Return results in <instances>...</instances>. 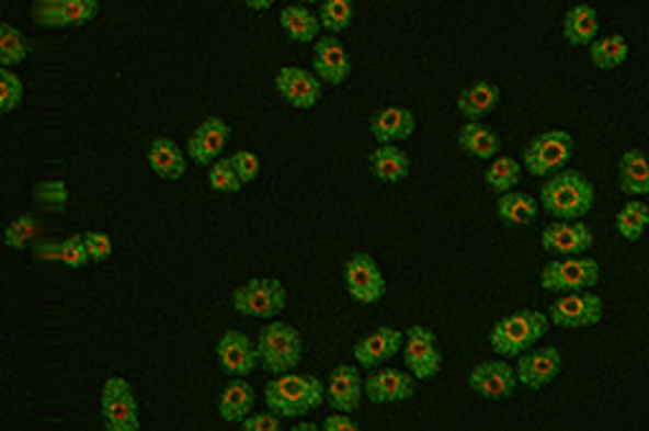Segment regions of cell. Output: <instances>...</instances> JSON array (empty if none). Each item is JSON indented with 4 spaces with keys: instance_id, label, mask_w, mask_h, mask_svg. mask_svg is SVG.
<instances>
[{
    "instance_id": "cell-1",
    "label": "cell",
    "mask_w": 649,
    "mask_h": 431,
    "mask_svg": "<svg viewBox=\"0 0 649 431\" xmlns=\"http://www.w3.org/2000/svg\"><path fill=\"white\" fill-rule=\"evenodd\" d=\"M538 201L554 222H583L594 208L596 189L581 170L566 168L543 181Z\"/></svg>"
},
{
    "instance_id": "cell-2",
    "label": "cell",
    "mask_w": 649,
    "mask_h": 431,
    "mask_svg": "<svg viewBox=\"0 0 649 431\" xmlns=\"http://www.w3.org/2000/svg\"><path fill=\"white\" fill-rule=\"evenodd\" d=\"M264 404L280 419H299L324 404V384L305 373H284L266 381Z\"/></svg>"
},
{
    "instance_id": "cell-3",
    "label": "cell",
    "mask_w": 649,
    "mask_h": 431,
    "mask_svg": "<svg viewBox=\"0 0 649 431\" xmlns=\"http://www.w3.org/2000/svg\"><path fill=\"white\" fill-rule=\"evenodd\" d=\"M550 328V320L546 313L540 310H517L510 313L505 317H500L498 322L492 325L490 336V348L498 358H521L523 353L531 351L546 338V332Z\"/></svg>"
},
{
    "instance_id": "cell-4",
    "label": "cell",
    "mask_w": 649,
    "mask_h": 431,
    "mask_svg": "<svg viewBox=\"0 0 649 431\" xmlns=\"http://www.w3.org/2000/svg\"><path fill=\"white\" fill-rule=\"evenodd\" d=\"M303 332H299L295 325L270 320L259 330L257 355L259 365H262L266 373H274V376L295 373L297 365L303 363Z\"/></svg>"
},
{
    "instance_id": "cell-5",
    "label": "cell",
    "mask_w": 649,
    "mask_h": 431,
    "mask_svg": "<svg viewBox=\"0 0 649 431\" xmlns=\"http://www.w3.org/2000/svg\"><path fill=\"white\" fill-rule=\"evenodd\" d=\"M576 152V140L566 129H543L525 143L521 152L523 170L535 178H548L566 170Z\"/></svg>"
},
{
    "instance_id": "cell-6",
    "label": "cell",
    "mask_w": 649,
    "mask_h": 431,
    "mask_svg": "<svg viewBox=\"0 0 649 431\" xmlns=\"http://www.w3.org/2000/svg\"><path fill=\"white\" fill-rule=\"evenodd\" d=\"M602 282V264L594 257H568L548 259L540 270V287L558 295L573 292H591Z\"/></svg>"
},
{
    "instance_id": "cell-7",
    "label": "cell",
    "mask_w": 649,
    "mask_h": 431,
    "mask_svg": "<svg viewBox=\"0 0 649 431\" xmlns=\"http://www.w3.org/2000/svg\"><path fill=\"white\" fill-rule=\"evenodd\" d=\"M234 310L257 320H277L287 307V287L277 276H254L231 292Z\"/></svg>"
},
{
    "instance_id": "cell-8",
    "label": "cell",
    "mask_w": 649,
    "mask_h": 431,
    "mask_svg": "<svg viewBox=\"0 0 649 431\" xmlns=\"http://www.w3.org/2000/svg\"><path fill=\"white\" fill-rule=\"evenodd\" d=\"M100 411L104 431H140V404L127 378L110 376L100 394Z\"/></svg>"
},
{
    "instance_id": "cell-9",
    "label": "cell",
    "mask_w": 649,
    "mask_h": 431,
    "mask_svg": "<svg viewBox=\"0 0 649 431\" xmlns=\"http://www.w3.org/2000/svg\"><path fill=\"white\" fill-rule=\"evenodd\" d=\"M403 365L417 381L436 378L442 373L444 355L436 332L426 325H411L403 330Z\"/></svg>"
},
{
    "instance_id": "cell-10",
    "label": "cell",
    "mask_w": 649,
    "mask_h": 431,
    "mask_svg": "<svg viewBox=\"0 0 649 431\" xmlns=\"http://www.w3.org/2000/svg\"><path fill=\"white\" fill-rule=\"evenodd\" d=\"M604 299L596 292H573V295H558L548 305L550 325L563 330H583L594 328L604 320Z\"/></svg>"
},
{
    "instance_id": "cell-11",
    "label": "cell",
    "mask_w": 649,
    "mask_h": 431,
    "mask_svg": "<svg viewBox=\"0 0 649 431\" xmlns=\"http://www.w3.org/2000/svg\"><path fill=\"white\" fill-rule=\"evenodd\" d=\"M343 276H345V290L353 303L376 305L386 297V290H388L386 276L380 272L376 259L365 254V251H355V254L345 259Z\"/></svg>"
},
{
    "instance_id": "cell-12",
    "label": "cell",
    "mask_w": 649,
    "mask_h": 431,
    "mask_svg": "<svg viewBox=\"0 0 649 431\" xmlns=\"http://www.w3.org/2000/svg\"><path fill=\"white\" fill-rule=\"evenodd\" d=\"M100 0H36L31 21L41 29H77L100 15Z\"/></svg>"
},
{
    "instance_id": "cell-13",
    "label": "cell",
    "mask_w": 649,
    "mask_h": 431,
    "mask_svg": "<svg viewBox=\"0 0 649 431\" xmlns=\"http://www.w3.org/2000/svg\"><path fill=\"white\" fill-rule=\"evenodd\" d=\"M467 386L487 401H505L521 384H517L515 365H510L505 358H490V361L472 365V371L467 373Z\"/></svg>"
},
{
    "instance_id": "cell-14",
    "label": "cell",
    "mask_w": 649,
    "mask_h": 431,
    "mask_svg": "<svg viewBox=\"0 0 649 431\" xmlns=\"http://www.w3.org/2000/svg\"><path fill=\"white\" fill-rule=\"evenodd\" d=\"M594 241V231L583 222H550L540 231V247L550 259L587 257V251H591Z\"/></svg>"
},
{
    "instance_id": "cell-15",
    "label": "cell",
    "mask_w": 649,
    "mask_h": 431,
    "mask_svg": "<svg viewBox=\"0 0 649 431\" xmlns=\"http://www.w3.org/2000/svg\"><path fill=\"white\" fill-rule=\"evenodd\" d=\"M561 371L563 355L556 345H535L521 358H515L517 384L525 386L527 392H543L561 376Z\"/></svg>"
},
{
    "instance_id": "cell-16",
    "label": "cell",
    "mask_w": 649,
    "mask_h": 431,
    "mask_svg": "<svg viewBox=\"0 0 649 431\" xmlns=\"http://www.w3.org/2000/svg\"><path fill=\"white\" fill-rule=\"evenodd\" d=\"M365 398V378L358 365L340 363L324 381V401L335 413H355Z\"/></svg>"
},
{
    "instance_id": "cell-17",
    "label": "cell",
    "mask_w": 649,
    "mask_h": 431,
    "mask_svg": "<svg viewBox=\"0 0 649 431\" xmlns=\"http://www.w3.org/2000/svg\"><path fill=\"white\" fill-rule=\"evenodd\" d=\"M231 140V125L224 117H206L201 125L193 129L185 145V156L196 166L210 168L216 160H221L226 145Z\"/></svg>"
},
{
    "instance_id": "cell-18",
    "label": "cell",
    "mask_w": 649,
    "mask_h": 431,
    "mask_svg": "<svg viewBox=\"0 0 649 431\" xmlns=\"http://www.w3.org/2000/svg\"><path fill=\"white\" fill-rule=\"evenodd\" d=\"M312 75L322 84L340 87L353 75V59L340 36H320L312 48Z\"/></svg>"
},
{
    "instance_id": "cell-19",
    "label": "cell",
    "mask_w": 649,
    "mask_h": 431,
    "mask_svg": "<svg viewBox=\"0 0 649 431\" xmlns=\"http://www.w3.org/2000/svg\"><path fill=\"white\" fill-rule=\"evenodd\" d=\"M403 351V330L388 328V325H380V328L365 332L363 338L355 340L353 355L358 368L376 371L380 365L396 358V353Z\"/></svg>"
},
{
    "instance_id": "cell-20",
    "label": "cell",
    "mask_w": 649,
    "mask_h": 431,
    "mask_svg": "<svg viewBox=\"0 0 649 431\" xmlns=\"http://www.w3.org/2000/svg\"><path fill=\"white\" fill-rule=\"evenodd\" d=\"M413 394H417V378L409 371L384 368L380 365V368L365 376V398L371 404H401L413 398Z\"/></svg>"
},
{
    "instance_id": "cell-21",
    "label": "cell",
    "mask_w": 649,
    "mask_h": 431,
    "mask_svg": "<svg viewBox=\"0 0 649 431\" xmlns=\"http://www.w3.org/2000/svg\"><path fill=\"white\" fill-rule=\"evenodd\" d=\"M216 358L224 373H229L231 378H247L259 365L257 343L241 330H226L224 336L218 338Z\"/></svg>"
},
{
    "instance_id": "cell-22",
    "label": "cell",
    "mask_w": 649,
    "mask_h": 431,
    "mask_svg": "<svg viewBox=\"0 0 649 431\" xmlns=\"http://www.w3.org/2000/svg\"><path fill=\"white\" fill-rule=\"evenodd\" d=\"M274 87L295 110H312L322 100V81L312 71L299 67H282L274 77Z\"/></svg>"
},
{
    "instance_id": "cell-23",
    "label": "cell",
    "mask_w": 649,
    "mask_h": 431,
    "mask_svg": "<svg viewBox=\"0 0 649 431\" xmlns=\"http://www.w3.org/2000/svg\"><path fill=\"white\" fill-rule=\"evenodd\" d=\"M368 129H371V137L378 145L403 143L417 133V115H413L409 107L391 104V107H380L376 115L371 117Z\"/></svg>"
},
{
    "instance_id": "cell-24",
    "label": "cell",
    "mask_w": 649,
    "mask_h": 431,
    "mask_svg": "<svg viewBox=\"0 0 649 431\" xmlns=\"http://www.w3.org/2000/svg\"><path fill=\"white\" fill-rule=\"evenodd\" d=\"M502 100V89L494 81L477 79L465 87L457 97V110L467 122H485L490 117Z\"/></svg>"
},
{
    "instance_id": "cell-25",
    "label": "cell",
    "mask_w": 649,
    "mask_h": 431,
    "mask_svg": "<svg viewBox=\"0 0 649 431\" xmlns=\"http://www.w3.org/2000/svg\"><path fill=\"white\" fill-rule=\"evenodd\" d=\"M145 158H148L152 173L162 178V181H181L189 173V156L170 137H156L145 150Z\"/></svg>"
},
{
    "instance_id": "cell-26",
    "label": "cell",
    "mask_w": 649,
    "mask_h": 431,
    "mask_svg": "<svg viewBox=\"0 0 649 431\" xmlns=\"http://www.w3.org/2000/svg\"><path fill=\"white\" fill-rule=\"evenodd\" d=\"M616 181H619V191L624 196H649V158L645 156V150L631 148L622 152L619 162H616Z\"/></svg>"
},
{
    "instance_id": "cell-27",
    "label": "cell",
    "mask_w": 649,
    "mask_h": 431,
    "mask_svg": "<svg viewBox=\"0 0 649 431\" xmlns=\"http://www.w3.org/2000/svg\"><path fill=\"white\" fill-rule=\"evenodd\" d=\"M457 145L462 152L477 160H494L502 150V137L498 129L487 125V122H465L457 133Z\"/></svg>"
},
{
    "instance_id": "cell-28",
    "label": "cell",
    "mask_w": 649,
    "mask_h": 431,
    "mask_svg": "<svg viewBox=\"0 0 649 431\" xmlns=\"http://www.w3.org/2000/svg\"><path fill=\"white\" fill-rule=\"evenodd\" d=\"M254 404H257L254 386H251L247 378H231L229 384L224 386V392L218 394L216 409H218V417L224 421H229V424H241L249 413H254Z\"/></svg>"
},
{
    "instance_id": "cell-29",
    "label": "cell",
    "mask_w": 649,
    "mask_h": 431,
    "mask_svg": "<svg viewBox=\"0 0 649 431\" xmlns=\"http://www.w3.org/2000/svg\"><path fill=\"white\" fill-rule=\"evenodd\" d=\"M368 168L378 183H401L411 173V158L399 145H378L368 156Z\"/></svg>"
},
{
    "instance_id": "cell-30",
    "label": "cell",
    "mask_w": 649,
    "mask_h": 431,
    "mask_svg": "<svg viewBox=\"0 0 649 431\" xmlns=\"http://www.w3.org/2000/svg\"><path fill=\"white\" fill-rule=\"evenodd\" d=\"M599 13L594 5L579 3L563 13V38L571 46H591L599 38Z\"/></svg>"
},
{
    "instance_id": "cell-31",
    "label": "cell",
    "mask_w": 649,
    "mask_h": 431,
    "mask_svg": "<svg viewBox=\"0 0 649 431\" xmlns=\"http://www.w3.org/2000/svg\"><path fill=\"white\" fill-rule=\"evenodd\" d=\"M280 26L289 41L295 44H315L320 38V21L318 13H312L310 8L289 3L280 11Z\"/></svg>"
},
{
    "instance_id": "cell-32",
    "label": "cell",
    "mask_w": 649,
    "mask_h": 431,
    "mask_svg": "<svg viewBox=\"0 0 649 431\" xmlns=\"http://www.w3.org/2000/svg\"><path fill=\"white\" fill-rule=\"evenodd\" d=\"M540 214V201L523 191H510L498 196V218L505 226H531Z\"/></svg>"
},
{
    "instance_id": "cell-33",
    "label": "cell",
    "mask_w": 649,
    "mask_h": 431,
    "mask_svg": "<svg viewBox=\"0 0 649 431\" xmlns=\"http://www.w3.org/2000/svg\"><path fill=\"white\" fill-rule=\"evenodd\" d=\"M36 257L52 259V262H59L64 266H69V270H84L87 264H92L89 251L84 247V234H71L67 239L56 243H44Z\"/></svg>"
},
{
    "instance_id": "cell-34",
    "label": "cell",
    "mask_w": 649,
    "mask_h": 431,
    "mask_svg": "<svg viewBox=\"0 0 649 431\" xmlns=\"http://www.w3.org/2000/svg\"><path fill=\"white\" fill-rule=\"evenodd\" d=\"M589 59L596 69L612 71L619 69L624 61L629 59V41L624 34H608L599 36L594 44L589 46Z\"/></svg>"
},
{
    "instance_id": "cell-35",
    "label": "cell",
    "mask_w": 649,
    "mask_h": 431,
    "mask_svg": "<svg viewBox=\"0 0 649 431\" xmlns=\"http://www.w3.org/2000/svg\"><path fill=\"white\" fill-rule=\"evenodd\" d=\"M614 229L624 241H639L649 229V206L642 199H629L616 211Z\"/></svg>"
},
{
    "instance_id": "cell-36",
    "label": "cell",
    "mask_w": 649,
    "mask_h": 431,
    "mask_svg": "<svg viewBox=\"0 0 649 431\" xmlns=\"http://www.w3.org/2000/svg\"><path fill=\"white\" fill-rule=\"evenodd\" d=\"M521 181H523V162L517 158L498 156L494 160L487 162L485 183L487 189L498 193V196L515 191L517 185H521Z\"/></svg>"
},
{
    "instance_id": "cell-37",
    "label": "cell",
    "mask_w": 649,
    "mask_h": 431,
    "mask_svg": "<svg viewBox=\"0 0 649 431\" xmlns=\"http://www.w3.org/2000/svg\"><path fill=\"white\" fill-rule=\"evenodd\" d=\"M31 54V41L21 29H15L13 23L0 21V67L15 69L29 59Z\"/></svg>"
},
{
    "instance_id": "cell-38",
    "label": "cell",
    "mask_w": 649,
    "mask_h": 431,
    "mask_svg": "<svg viewBox=\"0 0 649 431\" xmlns=\"http://www.w3.org/2000/svg\"><path fill=\"white\" fill-rule=\"evenodd\" d=\"M355 19L353 0H322L318 8L320 29L328 31V36H340Z\"/></svg>"
},
{
    "instance_id": "cell-39",
    "label": "cell",
    "mask_w": 649,
    "mask_h": 431,
    "mask_svg": "<svg viewBox=\"0 0 649 431\" xmlns=\"http://www.w3.org/2000/svg\"><path fill=\"white\" fill-rule=\"evenodd\" d=\"M36 229H38V222L31 211H26V214H19L3 229V243L13 251L29 249L36 239Z\"/></svg>"
},
{
    "instance_id": "cell-40",
    "label": "cell",
    "mask_w": 649,
    "mask_h": 431,
    "mask_svg": "<svg viewBox=\"0 0 649 431\" xmlns=\"http://www.w3.org/2000/svg\"><path fill=\"white\" fill-rule=\"evenodd\" d=\"M31 199H34L38 206L61 214V211H67L69 206V189L61 178H48V181H38L34 189H31Z\"/></svg>"
},
{
    "instance_id": "cell-41",
    "label": "cell",
    "mask_w": 649,
    "mask_h": 431,
    "mask_svg": "<svg viewBox=\"0 0 649 431\" xmlns=\"http://www.w3.org/2000/svg\"><path fill=\"white\" fill-rule=\"evenodd\" d=\"M23 97H26L23 79L13 69L0 67V115H11L19 110Z\"/></svg>"
},
{
    "instance_id": "cell-42",
    "label": "cell",
    "mask_w": 649,
    "mask_h": 431,
    "mask_svg": "<svg viewBox=\"0 0 649 431\" xmlns=\"http://www.w3.org/2000/svg\"><path fill=\"white\" fill-rule=\"evenodd\" d=\"M206 181L210 185V191L224 193V196H234V193L241 191V181L229 158L216 160L214 166L206 170Z\"/></svg>"
},
{
    "instance_id": "cell-43",
    "label": "cell",
    "mask_w": 649,
    "mask_h": 431,
    "mask_svg": "<svg viewBox=\"0 0 649 431\" xmlns=\"http://www.w3.org/2000/svg\"><path fill=\"white\" fill-rule=\"evenodd\" d=\"M84 247L89 251L92 264H104L112 257V251H115L112 236L104 231H84Z\"/></svg>"
},
{
    "instance_id": "cell-44",
    "label": "cell",
    "mask_w": 649,
    "mask_h": 431,
    "mask_svg": "<svg viewBox=\"0 0 649 431\" xmlns=\"http://www.w3.org/2000/svg\"><path fill=\"white\" fill-rule=\"evenodd\" d=\"M229 160H231L234 170H237L241 185L257 181L259 170H262V162H259V158L254 156V152H251V150H237Z\"/></svg>"
},
{
    "instance_id": "cell-45",
    "label": "cell",
    "mask_w": 649,
    "mask_h": 431,
    "mask_svg": "<svg viewBox=\"0 0 649 431\" xmlns=\"http://www.w3.org/2000/svg\"><path fill=\"white\" fill-rule=\"evenodd\" d=\"M241 431H282V419L272 411H254L241 421Z\"/></svg>"
},
{
    "instance_id": "cell-46",
    "label": "cell",
    "mask_w": 649,
    "mask_h": 431,
    "mask_svg": "<svg viewBox=\"0 0 649 431\" xmlns=\"http://www.w3.org/2000/svg\"><path fill=\"white\" fill-rule=\"evenodd\" d=\"M322 431H361V424L351 413H330V417L322 421Z\"/></svg>"
},
{
    "instance_id": "cell-47",
    "label": "cell",
    "mask_w": 649,
    "mask_h": 431,
    "mask_svg": "<svg viewBox=\"0 0 649 431\" xmlns=\"http://www.w3.org/2000/svg\"><path fill=\"white\" fill-rule=\"evenodd\" d=\"M292 431H322V427L315 424V421H299V424L292 427Z\"/></svg>"
},
{
    "instance_id": "cell-48",
    "label": "cell",
    "mask_w": 649,
    "mask_h": 431,
    "mask_svg": "<svg viewBox=\"0 0 649 431\" xmlns=\"http://www.w3.org/2000/svg\"><path fill=\"white\" fill-rule=\"evenodd\" d=\"M247 5H249V8H254V11H264V8H270V5H272V0H264V3H254V0H249Z\"/></svg>"
}]
</instances>
